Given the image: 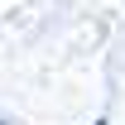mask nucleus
<instances>
[{
	"mask_svg": "<svg viewBox=\"0 0 125 125\" xmlns=\"http://www.w3.org/2000/svg\"><path fill=\"white\" fill-rule=\"evenodd\" d=\"M0 125H10V120H5V115H0Z\"/></svg>",
	"mask_w": 125,
	"mask_h": 125,
	"instance_id": "obj_2",
	"label": "nucleus"
},
{
	"mask_svg": "<svg viewBox=\"0 0 125 125\" xmlns=\"http://www.w3.org/2000/svg\"><path fill=\"white\" fill-rule=\"evenodd\" d=\"M92 125H111V120H106V115H96V120H92Z\"/></svg>",
	"mask_w": 125,
	"mask_h": 125,
	"instance_id": "obj_1",
	"label": "nucleus"
}]
</instances>
